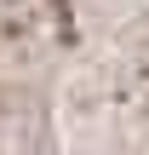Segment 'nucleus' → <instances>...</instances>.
Returning <instances> with one entry per match:
<instances>
[{"instance_id":"f257e3e1","label":"nucleus","mask_w":149,"mask_h":155,"mask_svg":"<svg viewBox=\"0 0 149 155\" xmlns=\"http://www.w3.org/2000/svg\"><path fill=\"white\" fill-rule=\"evenodd\" d=\"M0 155H149V0H0Z\"/></svg>"}]
</instances>
